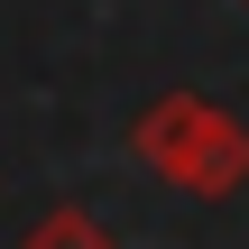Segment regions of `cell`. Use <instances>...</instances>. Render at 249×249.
Wrapping results in <instances>:
<instances>
[{"label": "cell", "instance_id": "6da1fadb", "mask_svg": "<svg viewBox=\"0 0 249 249\" xmlns=\"http://www.w3.org/2000/svg\"><path fill=\"white\" fill-rule=\"evenodd\" d=\"M129 157L194 203H231L249 185V120L222 111L213 92H157L129 120Z\"/></svg>", "mask_w": 249, "mask_h": 249}, {"label": "cell", "instance_id": "7a4b0ae2", "mask_svg": "<svg viewBox=\"0 0 249 249\" xmlns=\"http://www.w3.org/2000/svg\"><path fill=\"white\" fill-rule=\"evenodd\" d=\"M18 249H120V240H111V222H92L83 203H55V213L28 222V240H18Z\"/></svg>", "mask_w": 249, "mask_h": 249}]
</instances>
